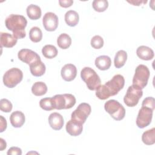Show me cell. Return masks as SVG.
<instances>
[{
    "label": "cell",
    "instance_id": "6da1fadb",
    "mask_svg": "<svg viewBox=\"0 0 155 155\" xmlns=\"http://www.w3.org/2000/svg\"><path fill=\"white\" fill-rule=\"evenodd\" d=\"M125 85V79L121 74L114 75L111 80L101 85L96 90V96L101 100H105L110 96L117 94Z\"/></svg>",
    "mask_w": 155,
    "mask_h": 155
},
{
    "label": "cell",
    "instance_id": "7a4b0ae2",
    "mask_svg": "<svg viewBox=\"0 0 155 155\" xmlns=\"http://www.w3.org/2000/svg\"><path fill=\"white\" fill-rule=\"evenodd\" d=\"M7 28L13 32V36L16 39H22L25 37V28L27 24L26 18L20 15L12 14L5 20Z\"/></svg>",
    "mask_w": 155,
    "mask_h": 155
},
{
    "label": "cell",
    "instance_id": "3957f363",
    "mask_svg": "<svg viewBox=\"0 0 155 155\" xmlns=\"http://www.w3.org/2000/svg\"><path fill=\"white\" fill-rule=\"evenodd\" d=\"M81 77L90 90H96L101 83V79L96 72L90 67H84L81 71Z\"/></svg>",
    "mask_w": 155,
    "mask_h": 155
},
{
    "label": "cell",
    "instance_id": "277c9868",
    "mask_svg": "<svg viewBox=\"0 0 155 155\" xmlns=\"http://www.w3.org/2000/svg\"><path fill=\"white\" fill-rule=\"evenodd\" d=\"M150 73L148 68L143 64L139 65L135 70L133 78L132 86L138 89L142 90L148 84Z\"/></svg>",
    "mask_w": 155,
    "mask_h": 155
},
{
    "label": "cell",
    "instance_id": "5b68a950",
    "mask_svg": "<svg viewBox=\"0 0 155 155\" xmlns=\"http://www.w3.org/2000/svg\"><path fill=\"white\" fill-rule=\"evenodd\" d=\"M104 108L111 117L116 120H121L125 117V110L117 101L110 99L107 101L105 103Z\"/></svg>",
    "mask_w": 155,
    "mask_h": 155
},
{
    "label": "cell",
    "instance_id": "8992f818",
    "mask_svg": "<svg viewBox=\"0 0 155 155\" xmlns=\"http://www.w3.org/2000/svg\"><path fill=\"white\" fill-rule=\"evenodd\" d=\"M54 109H70L76 104V98L71 94H56L52 97Z\"/></svg>",
    "mask_w": 155,
    "mask_h": 155
},
{
    "label": "cell",
    "instance_id": "52a82bcc",
    "mask_svg": "<svg viewBox=\"0 0 155 155\" xmlns=\"http://www.w3.org/2000/svg\"><path fill=\"white\" fill-rule=\"evenodd\" d=\"M23 78L22 71L18 68H12L3 76V83L8 88H13L19 84Z\"/></svg>",
    "mask_w": 155,
    "mask_h": 155
},
{
    "label": "cell",
    "instance_id": "ba28073f",
    "mask_svg": "<svg viewBox=\"0 0 155 155\" xmlns=\"http://www.w3.org/2000/svg\"><path fill=\"white\" fill-rule=\"evenodd\" d=\"M142 95L143 91L142 90L131 85L127 90V93L124 97V102L128 107H135L138 104L139 101L142 97Z\"/></svg>",
    "mask_w": 155,
    "mask_h": 155
},
{
    "label": "cell",
    "instance_id": "9c48e42d",
    "mask_svg": "<svg viewBox=\"0 0 155 155\" xmlns=\"http://www.w3.org/2000/svg\"><path fill=\"white\" fill-rule=\"evenodd\" d=\"M91 111V106L85 102L81 103L71 113V119L84 124L90 114Z\"/></svg>",
    "mask_w": 155,
    "mask_h": 155
},
{
    "label": "cell",
    "instance_id": "30bf717a",
    "mask_svg": "<svg viewBox=\"0 0 155 155\" xmlns=\"http://www.w3.org/2000/svg\"><path fill=\"white\" fill-rule=\"evenodd\" d=\"M153 110L151 108L142 106L139 110L137 118H136V125L140 128H143L148 126L152 120Z\"/></svg>",
    "mask_w": 155,
    "mask_h": 155
},
{
    "label": "cell",
    "instance_id": "8fae6325",
    "mask_svg": "<svg viewBox=\"0 0 155 155\" xmlns=\"http://www.w3.org/2000/svg\"><path fill=\"white\" fill-rule=\"evenodd\" d=\"M18 57L19 60L28 65L38 60H41V58L38 53L31 50L27 48L21 49L18 53Z\"/></svg>",
    "mask_w": 155,
    "mask_h": 155
},
{
    "label": "cell",
    "instance_id": "7c38bea8",
    "mask_svg": "<svg viewBox=\"0 0 155 155\" xmlns=\"http://www.w3.org/2000/svg\"><path fill=\"white\" fill-rule=\"evenodd\" d=\"M42 24L47 31H53L58 26V18L54 13L47 12L43 17Z\"/></svg>",
    "mask_w": 155,
    "mask_h": 155
},
{
    "label": "cell",
    "instance_id": "4fadbf2b",
    "mask_svg": "<svg viewBox=\"0 0 155 155\" xmlns=\"http://www.w3.org/2000/svg\"><path fill=\"white\" fill-rule=\"evenodd\" d=\"M61 74L62 79L67 82L74 80L77 74V69L72 64H65L61 69Z\"/></svg>",
    "mask_w": 155,
    "mask_h": 155
},
{
    "label": "cell",
    "instance_id": "5bb4252c",
    "mask_svg": "<svg viewBox=\"0 0 155 155\" xmlns=\"http://www.w3.org/2000/svg\"><path fill=\"white\" fill-rule=\"evenodd\" d=\"M82 124L79 122L78 121L71 119L66 124V131L70 136H78L82 132Z\"/></svg>",
    "mask_w": 155,
    "mask_h": 155
},
{
    "label": "cell",
    "instance_id": "9a60e30c",
    "mask_svg": "<svg viewBox=\"0 0 155 155\" xmlns=\"http://www.w3.org/2000/svg\"><path fill=\"white\" fill-rule=\"evenodd\" d=\"M48 123L51 128L54 130H59L64 125L63 117L58 113H52L48 117Z\"/></svg>",
    "mask_w": 155,
    "mask_h": 155
},
{
    "label": "cell",
    "instance_id": "2e32d148",
    "mask_svg": "<svg viewBox=\"0 0 155 155\" xmlns=\"http://www.w3.org/2000/svg\"><path fill=\"white\" fill-rule=\"evenodd\" d=\"M17 43V39L8 33L1 32L0 33V44L1 47L12 48Z\"/></svg>",
    "mask_w": 155,
    "mask_h": 155
},
{
    "label": "cell",
    "instance_id": "e0dca14e",
    "mask_svg": "<svg viewBox=\"0 0 155 155\" xmlns=\"http://www.w3.org/2000/svg\"><path fill=\"white\" fill-rule=\"evenodd\" d=\"M25 120L24 114L20 111L13 112L10 116V121L12 125L15 128L21 127Z\"/></svg>",
    "mask_w": 155,
    "mask_h": 155
},
{
    "label": "cell",
    "instance_id": "ac0fdd59",
    "mask_svg": "<svg viewBox=\"0 0 155 155\" xmlns=\"http://www.w3.org/2000/svg\"><path fill=\"white\" fill-rule=\"evenodd\" d=\"M30 70L31 74L36 77H39L42 76L46 70L45 64L41 61V60H38L29 65Z\"/></svg>",
    "mask_w": 155,
    "mask_h": 155
},
{
    "label": "cell",
    "instance_id": "d6986e66",
    "mask_svg": "<svg viewBox=\"0 0 155 155\" xmlns=\"http://www.w3.org/2000/svg\"><path fill=\"white\" fill-rule=\"evenodd\" d=\"M137 56L144 61L151 60L154 56L153 50L150 47L145 45L139 46L136 50Z\"/></svg>",
    "mask_w": 155,
    "mask_h": 155
},
{
    "label": "cell",
    "instance_id": "ffe728a7",
    "mask_svg": "<svg viewBox=\"0 0 155 155\" xmlns=\"http://www.w3.org/2000/svg\"><path fill=\"white\" fill-rule=\"evenodd\" d=\"M94 63L96 67L99 70H106L110 68L111 65V60L109 56L102 55L96 58Z\"/></svg>",
    "mask_w": 155,
    "mask_h": 155
},
{
    "label": "cell",
    "instance_id": "44dd1931",
    "mask_svg": "<svg viewBox=\"0 0 155 155\" xmlns=\"http://www.w3.org/2000/svg\"><path fill=\"white\" fill-rule=\"evenodd\" d=\"M26 12L28 17L31 20H37L41 17V9L36 5H29L27 7Z\"/></svg>",
    "mask_w": 155,
    "mask_h": 155
},
{
    "label": "cell",
    "instance_id": "7402d4cb",
    "mask_svg": "<svg viewBox=\"0 0 155 155\" xmlns=\"http://www.w3.org/2000/svg\"><path fill=\"white\" fill-rule=\"evenodd\" d=\"M65 21L70 27L76 26L79 22V15L74 10H69L65 14Z\"/></svg>",
    "mask_w": 155,
    "mask_h": 155
},
{
    "label": "cell",
    "instance_id": "603a6c76",
    "mask_svg": "<svg viewBox=\"0 0 155 155\" xmlns=\"http://www.w3.org/2000/svg\"><path fill=\"white\" fill-rule=\"evenodd\" d=\"M127 59V53L124 50H119L118 51L114 56V64L116 68H120L122 67Z\"/></svg>",
    "mask_w": 155,
    "mask_h": 155
},
{
    "label": "cell",
    "instance_id": "cb8c5ba5",
    "mask_svg": "<svg viewBox=\"0 0 155 155\" xmlns=\"http://www.w3.org/2000/svg\"><path fill=\"white\" fill-rule=\"evenodd\" d=\"M47 91V87L43 82H36L33 84L31 87L32 93L37 96L45 94Z\"/></svg>",
    "mask_w": 155,
    "mask_h": 155
},
{
    "label": "cell",
    "instance_id": "d4e9b609",
    "mask_svg": "<svg viewBox=\"0 0 155 155\" xmlns=\"http://www.w3.org/2000/svg\"><path fill=\"white\" fill-rule=\"evenodd\" d=\"M142 140L145 145H153L155 143V128H152L145 131L142 134Z\"/></svg>",
    "mask_w": 155,
    "mask_h": 155
},
{
    "label": "cell",
    "instance_id": "484cf974",
    "mask_svg": "<svg viewBox=\"0 0 155 155\" xmlns=\"http://www.w3.org/2000/svg\"><path fill=\"white\" fill-rule=\"evenodd\" d=\"M57 44L61 48L67 49L71 44V39L68 34L62 33L57 39Z\"/></svg>",
    "mask_w": 155,
    "mask_h": 155
},
{
    "label": "cell",
    "instance_id": "4316f807",
    "mask_svg": "<svg viewBox=\"0 0 155 155\" xmlns=\"http://www.w3.org/2000/svg\"><path fill=\"white\" fill-rule=\"evenodd\" d=\"M42 53L47 59L55 58L58 53L56 47L53 45H45L42 49Z\"/></svg>",
    "mask_w": 155,
    "mask_h": 155
},
{
    "label": "cell",
    "instance_id": "83f0119b",
    "mask_svg": "<svg viewBox=\"0 0 155 155\" xmlns=\"http://www.w3.org/2000/svg\"><path fill=\"white\" fill-rule=\"evenodd\" d=\"M29 38L33 42H39L42 38V33L41 30L38 27H32L29 31Z\"/></svg>",
    "mask_w": 155,
    "mask_h": 155
},
{
    "label": "cell",
    "instance_id": "f1b7e54d",
    "mask_svg": "<svg viewBox=\"0 0 155 155\" xmlns=\"http://www.w3.org/2000/svg\"><path fill=\"white\" fill-rule=\"evenodd\" d=\"M92 6L96 12H103L108 8V2L106 0H94L93 1Z\"/></svg>",
    "mask_w": 155,
    "mask_h": 155
},
{
    "label": "cell",
    "instance_id": "f546056e",
    "mask_svg": "<svg viewBox=\"0 0 155 155\" xmlns=\"http://www.w3.org/2000/svg\"><path fill=\"white\" fill-rule=\"evenodd\" d=\"M41 108L46 111H51L54 109L52 97L42 98L39 101Z\"/></svg>",
    "mask_w": 155,
    "mask_h": 155
},
{
    "label": "cell",
    "instance_id": "4dcf8cb0",
    "mask_svg": "<svg viewBox=\"0 0 155 155\" xmlns=\"http://www.w3.org/2000/svg\"><path fill=\"white\" fill-rule=\"evenodd\" d=\"M90 44L93 48L95 49H100L104 45V39L101 36L95 35L91 38Z\"/></svg>",
    "mask_w": 155,
    "mask_h": 155
},
{
    "label": "cell",
    "instance_id": "1f68e13d",
    "mask_svg": "<svg viewBox=\"0 0 155 155\" xmlns=\"http://www.w3.org/2000/svg\"><path fill=\"white\" fill-rule=\"evenodd\" d=\"M13 108L12 104L7 99H1L0 101V109L5 113H9Z\"/></svg>",
    "mask_w": 155,
    "mask_h": 155
},
{
    "label": "cell",
    "instance_id": "d6a6232c",
    "mask_svg": "<svg viewBox=\"0 0 155 155\" xmlns=\"http://www.w3.org/2000/svg\"><path fill=\"white\" fill-rule=\"evenodd\" d=\"M142 106H145L151 108L152 110H154L155 108V100L153 97H147L143 99L142 101Z\"/></svg>",
    "mask_w": 155,
    "mask_h": 155
},
{
    "label": "cell",
    "instance_id": "836d02e7",
    "mask_svg": "<svg viewBox=\"0 0 155 155\" xmlns=\"http://www.w3.org/2000/svg\"><path fill=\"white\" fill-rule=\"evenodd\" d=\"M7 154L8 155H21L22 150L19 147H12L8 149Z\"/></svg>",
    "mask_w": 155,
    "mask_h": 155
},
{
    "label": "cell",
    "instance_id": "e575fe53",
    "mask_svg": "<svg viewBox=\"0 0 155 155\" xmlns=\"http://www.w3.org/2000/svg\"><path fill=\"white\" fill-rule=\"evenodd\" d=\"M59 4L61 7L67 8L71 7L73 5V1L72 0H59Z\"/></svg>",
    "mask_w": 155,
    "mask_h": 155
},
{
    "label": "cell",
    "instance_id": "d590c367",
    "mask_svg": "<svg viewBox=\"0 0 155 155\" xmlns=\"http://www.w3.org/2000/svg\"><path fill=\"white\" fill-rule=\"evenodd\" d=\"M0 118H1V131H0V132L2 133L7 128V121H6V119L2 116H0Z\"/></svg>",
    "mask_w": 155,
    "mask_h": 155
},
{
    "label": "cell",
    "instance_id": "8d00e7d4",
    "mask_svg": "<svg viewBox=\"0 0 155 155\" xmlns=\"http://www.w3.org/2000/svg\"><path fill=\"white\" fill-rule=\"evenodd\" d=\"M128 2L133 4V5H137V6H139L141 4H144V3H146L147 2V1H127Z\"/></svg>",
    "mask_w": 155,
    "mask_h": 155
},
{
    "label": "cell",
    "instance_id": "74e56055",
    "mask_svg": "<svg viewBox=\"0 0 155 155\" xmlns=\"http://www.w3.org/2000/svg\"><path fill=\"white\" fill-rule=\"evenodd\" d=\"M0 150L1 151H2L4 150V149L6 148L7 147V143H6V142L2 139V138H1L0 139Z\"/></svg>",
    "mask_w": 155,
    "mask_h": 155
}]
</instances>
